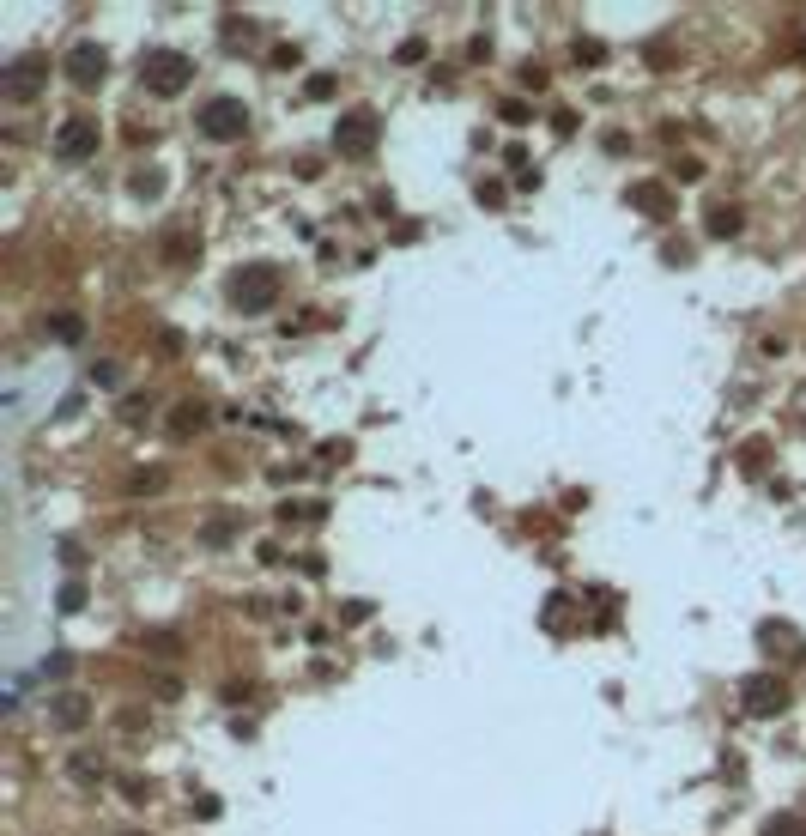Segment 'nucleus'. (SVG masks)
Masks as SVG:
<instances>
[{"mask_svg":"<svg viewBox=\"0 0 806 836\" xmlns=\"http://www.w3.org/2000/svg\"><path fill=\"white\" fill-rule=\"evenodd\" d=\"M121 418L128 424H146V400H121Z\"/></svg>","mask_w":806,"mask_h":836,"instance_id":"obj_24","label":"nucleus"},{"mask_svg":"<svg viewBox=\"0 0 806 836\" xmlns=\"http://www.w3.org/2000/svg\"><path fill=\"white\" fill-rule=\"evenodd\" d=\"M740 709H746V716H782V709H788V685L776 673L740 679Z\"/></svg>","mask_w":806,"mask_h":836,"instance_id":"obj_5","label":"nucleus"},{"mask_svg":"<svg viewBox=\"0 0 806 836\" xmlns=\"http://www.w3.org/2000/svg\"><path fill=\"white\" fill-rule=\"evenodd\" d=\"M231 303H237V309H249V316L273 309V303H280V273H273V267H249V273H237Z\"/></svg>","mask_w":806,"mask_h":836,"instance_id":"obj_3","label":"nucleus"},{"mask_svg":"<svg viewBox=\"0 0 806 836\" xmlns=\"http://www.w3.org/2000/svg\"><path fill=\"white\" fill-rule=\"evenodd\" d=\"M158 188H164V182L152 176V170H140V176H134V195H140V200H158Z\"/></svg>","mask_w":806,"mask_h":836,"instance_id":"obj_17","label":"nucleus"},{"mask_svg":"<svg viewBox=\"0 0 806 836\" xmlns=\"http://www.w3.org/2000/svg\"><path fill=\"white\" fill-rule=\"evenodd\" d=\"M61 73L80 85V91H91V85H103V73H109V55H103L98 43H73L67 61H61Z\"/></svg>","mask_w":806,"mask_h":836,"instance_id":"obj_6","label":"nucleus"},{"mask_svg":"<svg viewBox=\"0 0 806 836\" xmlns=\"http://www.w3.org/2000/svg\"><path fill=\"white\" fill-rule=\"evenodd\" d=\"M601 61H606V43H594V37L576 43V67H601Z\"/></svg>","mask_w":806,"mask_h":836,"instance_id":"obj_14","label":"nucleus"},{"mask_svg":"<svg viewBox=\"0 0 806 836\" xmlns=\"http://www.w3.org/2000/svg\"><path fill=\"white\" fill-rule=\"evenodd\" d=\"M740 206H709V237H740Z\"/></svg>","mask_w":806,"mask_h":836,"instance_id":"obj_11","label":"nucleus"},{"mask_svg":"<svg viewBox=\"0 0 806 836\" xmlns=\"http://www.w3.org/2000/svg\"><path fill=\"white\" fill-rule=\"evenodd\" d=\"M473 195H479V206H504V188H498V182H479Z\"/></svg>","mask_w":806,"mask_h":836,"instance_id":"obj_19","label":"nucleus"},{"mask_svg":"<svg viewBox=\"0 0 806 836\" xmlns=\"http://www.w3.org/2000/svg\"><path fill=\"white\" fill-rule=\"evenodd\" d=\"M49 334H55V339H67V346H80V339H85V328H80V316H55V321H49Z\"/></svg>","mask_w":806,"mask_h":836,"instance_id":"obj_12","label":"nucleus"},{"mask_svg":"<svg viewBox=\"0 0 806 836\" xmlns=\"http://www.w3.org/2000/svg\"><path fill=\"white\" fill-rule=\"evenodd\" d=\"M80 606H85V582H67L61 588V613H80Z\"/></svg>","mask_w":806,"mask_h":836,"instance_id":"obj_16","label":"nucleus"},{"mask_svg":"<svg viewBox=\"0 0 806 836\" xmlns=\"http://www.w3.org/2000/svg\"><path fill=\"white\" fill-rule=\"evenodd\" d=\"M6 80H13V85H6L13 98H37L43 80H49V55H19L13 67H6Z\"/></svg>","mask_w":806,"mask_h":836,"instance_id":"obj_8","label":"nucleus"},{"mask_svg":"<svg viewBox=\"0 0 806 836\" xmlns=\"http://www.w3.org/2000/svg\"><path fill=\"white\" fill-rule=\"evenodd\" d=\"M334 152L340 158H370L376 152V116L370 109H346L340 128H334Z\"/></svg>","mask_w":806,"mask_h":836,"instance_id":"obj_4","label":"nucleus"},{"mask_svg":"<svg viewBox=\"0 0 806 836\" xmlns=\"http://www.w3.org/2000/svg\"><path fill=\"white\" fill-rule=\"evenodd\" d=\"M98 121H85V116H73L67 128L55 134V158L61 164H85V158H98Z\"/></svg>","mask_w":806,"mask_h":836,"instance_id":"obj_7","label":"nucleus"},{"mask_svg":"<svg viewBox=\"0 0 806 836\" xmlns=\"http://www.w3.org/2000/svg\"><path fill=\"white\" fill-rule=\"evenodd\" d=\"M764 836H806V818H794V812L770 818V824H764Z\"/></svg>","mask_w":806,"mask_h":836,"instance_id":"obj_13","label":"nucleus"},{"mask_svg":"<svg viewBox=\"0 0 806 836\" xmlns=\"http://www.w3.org/2000/svg\"><path fill=\"white\" fill-rule=\"evenodd\" d=\"M158 485H164V473H134L128 479V491H158Z\"/></svg>","mask_w":806,"mask_h":836,"instance_id":"obj_22","label":"nucleus"},{"mask_svg":"<svg viewBox=\"0 0 806 836\" xmlns=\"http://www.w3.org/2000/svg\"><path fill=\"white\" fill-rule=\"evenodd\" d=\"M201 424H206V406H201V400H182L176 413H170V437L182 442V437H194Z\"/></svg>","mask_w":806,"mask_h":836,"instance_id":"obj_9","label":"nucleus"},{"mask_svg":"<svg viewBox=\"0 0 806 836\" xmlns=\"http://www.w3.org/2000/svg\"><path fill=\"white\" fill-rule=\"evenodd\" d=\"M91 388H116V364H91Z\"/></svg>","mask_w":806,"mask_h":836,"instance_id":"obj_20","label":"nucleus"},{"mask_svg":"<svg viewBox=\"0 0 806 836\" xmlns=\"http://www.w3.org/2000/svg\"><path fill=\"white\" fill-rule=\"evenodd\" d=\"M85 721V697H61V727H80Z\"/></svg>","mask_w":806,"mask_h":836,"instance_id":"obj_15","label":"nucleus"},{"mask_svg":"<svg viewBox=\"0 0 806 836\" xmlns=\"http://www.w3.org/2000/svg\"><path fill=\"white\" fill-rule=\"evenodd\" d=\"M673 176H679V182H697V176H704V164H697V158H679V164H673Z\"/></svg>","mask_w":806,"mask_h":836,"instance_id":"obj_21","label":"nucleus"},{"mask_svg":"<svg viewBox=\"0 0 806 836\" xmlns=\"http://www.w3.org/2000/svg\"><path fill=\"white\" fill-rule=\"evenodd\" d=\"M309 98H316V103L334 98V73H316V80H309Z\"/></svg>","mask_w":806,"mask_h":836,"instance_id":"obj_18","label":"nucleus"},{"mask_svg":"<svg viewBox=\"0 0 806 836\" xmlns=\"http://www.w3.org/2000/svg\"><path fill=\"white\" fill-rule=\"evenodd\" d=\"M194 128H201L206 139H242L249 134V109H242L237 98H206L201 116H194Z\"/></svg>","mask_w":806,"mask_h":836,"instance_id":"obj_2","label":"nucleus"},{"mask_svg":"<svg viewBox=\"0 0 806 836\" xmlns=\"http://www.w3.org/2000/svg\"><path fill=\"white\" fill-rule=\"evenodd\" d=\"M188 80H194V61L182 55V49H146V55H140V85H146V91L176 98Z\"/></svg>","mask_w":806,"mask_h":836,"instance_id":"obj_1","label":"nucleus"},{"mask_svg":"<svg viewBox=\"0 0 806 836\" xmlns=\"http://www.w3.org/2000/svg\"><path fill=\"white\" fill-rule=\"evenodd\" d=\"M273 67H298V43H280L273 49Z\"/></svg>","mask_w":806,"mask_h":836,"instance_id":"obj_23","label":"nucleus"},{"mask_svg":"<svg viewBox=\"0 0 806 836\" xmlns=\"http://www.w3.org/2000/svg\"><path fill=\"white\" fill-rule=\"evenodd\" d=\"M631 206H643V213L667 219V206H673V200H667V188H661V182H643V188H631Z\"/></svg>","mask_w":806,"mask_h":836,"instance_id":"obj_10","label":"nucleus"}]
</instances>
